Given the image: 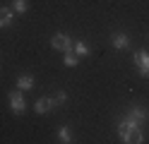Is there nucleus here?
<instances>
[{
    "label": "nucleus",
    "instance_id": "nucleus-1",
    "mask_svg": "<svg viewBox=\"0 0 149 144\" xmlns=\"http://www.w3.org/2000/svg\"><path fill=\"white\" fill-rule=\"evenodd\" d=\"M51 46L55 48V51H63V53L74 51V41H72L68 34H55V36L51 38Z\"/></svg>",
    "mask_w": 149,
    "mask_h": 144
},
{
    "label": "nucleus",
    "instance_id": "nucleus-2",
    "mask_svg": "<svg viewBox=\"0 0 149 144\" xmlns=\"http://www.w3.org/2000/svg\"><path fill=\"white\" fill-rule=\"evenodd\" d=\"M132 63L137 65V72L142 77H149V53L147 51H137L132 55Z\"/></svg>",
    "mask_w": 149,
    "mask_h": 144
},
{
    "label": "nucleus",
    "instance_id": "nucleus-3",
    "mask_svg": "<svg viewBox=\"0 0 149 144\" xmlns=\"http://www.w3.org/2000/svg\"><path fill=\"white\" fill-rule=\"evenodd\" d=\"M7 99H10V108H12L15 113H24L26 101H24V96H22V89H12Z\"/></svg>",
    "mask_w": 149,
    "mask_h": 144
},
{
    "label": "nucleus",
    "instance_id": "nucleus-4",
    "mask_svg": "<svg viewBox=\"0 0 149 144\" xmlns=\"http://www.w3.org/2000/svg\"><path fill=\"white\" fill-rule=\"evenodd\" d=\"M125 118H127V120H132V122H137V125H139V122H144V120L149 118V111L144 108V106H132V108H130V111H127V115H125Z\"/></svg>",
    "mask_w": 149,
    "mask_h": 144
},
{
    "label": "nucleus",
    "instance_id": "nucleus-5",
    "mask_svg": "<svg viewBox=\"0 0 149 144\" xmlns=\"http://www.w3.org/2000/svg\"><path fill=\"white\" fill-rule=\"evenodd\" d=\"M111 43H113L116 51H127V48H130V36L123 34V31H120V34H113V36H111Z\"/></svg>",
    "mask_w": 149,
    "mask_h": 144
},
{
    "label": "nucleus",
    "instance_id": "nucleus-6",
    "mask_svg": "<svg viewBox=\"0 0 149 144\" xmlns=\"http://www.w3.org/2000/svg\"><path fill=\"white\" fill-rule=\"evenodd\" d=\"M53 99H48V96H43V99H39V101H36V106H34V111L36 113H39V115H43V113H48L51 108H53Z\"/></svg>",
    "mask_w": 149,
    "mask_h": 144
},
{
    "label": "nucleus",
    "instance_id": "nucleus-7",
    "mask_svg": "<svg viewBox=\"0 0 149 144\" xmlns=\"http://www.w3.org/2000/svg\"><path fill=\"white\" fill-rule=\"evenodd\" d=\"M123 142H127V144H139V142H142V130H139V125H132V127H130L127 137Z\"/></svg>",
    "mask_w": 149,
    "mask_h": 144
},
{
    "label": "nucleus",
    "instance_id": "nucleus-8",
    "mask_svg": "<svg viewBox=\"0 0 149 144\" xmlns=\"http://www.w3.org/2000/svg\"><path fill=\"white\" fill-rule=\"evenodd\" d=\"M31 86H34V77L31 74H19L17 77V89L26 91V89H31Z\"/></svg>",
    "mask_w": 149,
    "mask_h": 144
},
{
    "label": "nucleus",
    "instance_id": "nucleus-9",
    "mask_svg": "<svg viewBox=\"0 0 149 144\" xmlns=\"http://www.w3.org/2000/svg\"><path fill=\"white\" fill-rule=\"evenodd\" d=\"M10 24H12V10H7V7H3V10H0V29L10 26Z\"/></svg>",
    "mask_w": 149,
    "mask_h": 144
},
{
    "label": "nucleus",
    "instance_id": "nucleus-10",
    "mask_svg": "<svg viewBox=\"0 0 149 144\" xmlns=\"http://www.w3.org/2000/svg\"><path fill=\"white\" fill-rule=\"evenodd\" d=\"M77 63H79V55L74 53V51H68V53H65V58H63V65H65V67H74Z\"/></svg>",
    "mask_w": 149,
    "mask_h": 144
},
{
    "label": "nucleus",
    "instance_id": "nucleus-11",
    "mask_svg": "<svg viewBox=\"0 0 149 144\" xmlns=\"http://www.w3.org/2000/svg\"><path fill=\"white\" fill-rule=\"evenodd\" d=\"M58 139L63 142V144H68V142H72V132H70V127L65 125V127H60L58 130Z\"/></svg>",
    "mask_w": 149,
    "mask_h": 144
},
{
    "label": "nucleus",
    "instance_id": "nucleus-12",
    "mask_svg": "<svg viewBox=\"0 0 149 144\" xmlns=\"http://www.w3.org/2000/svg\"><path fill=\"white\" fill-rule=\"evenodd\" d=\"M74 53H77V55H89L91 48H89L84 41H74Z\"/></svg>",
    "mask_w": 149,
    "mask_h": 144
},
{
    "label": "nucleus",
    "instance_id": "nucleus-13",
    "mask_svg": "<svg viewBox=\"0 0 149 144\" xmlns=\"http://www.w3.org/2000/svg\"><path fill=\"white\" fill-rule=\"evenodd\" d=\"M26 7H29L26 0H12V10L15 12H26Z\"/></svg>",
    "mask_w": 149,
    "mask_h": 144
},
{
    "label": "nucleus",
    "instance_id": "nucleus-14",
    "mask_svg": "<svg viewBox=\"0 0 149 144\" xmlns=\"http://www.w3.org/2000/svg\"><path fill=\"white\" fill-rule=\"evenodd\" d=\"M65 101H68V94H65V91H55V96H53V103H55V106H63Z\"/></svg>",
    "mask_w": 149,
    "mask_h": 144
}]
</instances>
